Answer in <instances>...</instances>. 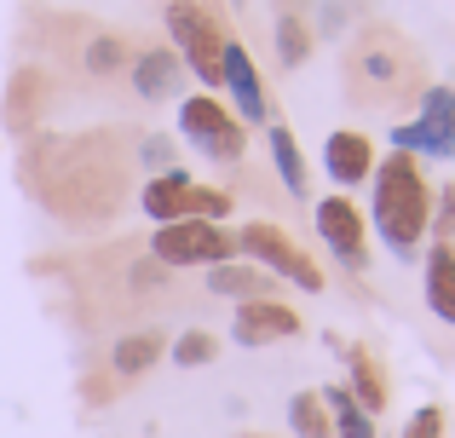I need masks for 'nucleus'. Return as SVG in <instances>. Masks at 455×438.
I'll use <instances>...</instances> for the list:
<instances>
[{
    "instance_id": "1",
    "label": "nucleus",
    "mask_w": 455,
    "mask_h": 438,
    "mask_svg": "<svg viewBox=\"0 0 455 438\" xmlns=\"http://www.w3.org/2000/svg\"><path fill=\"white\" fill-rule=\"evenodd\" d=\"M369 236L387 248L398 266H421V248L433 243V179L427 162L387 150L369 173Z\"/></svg>"
},
{
    "instance_id": "2",
    "label": "nucleus",
    "mask_w": 455,
    "mask_h": 438,
    "mask_svg": "<svg viewBox=\"0 0 455 438\" xmlns=\"http://www.w3.org/2000/svg\"><path fill=\"white\" fill-rule=\"evenodd\" d=\"M179 139L213 168H236L248 150V127L231 115V104L220 92H185L179 99Z\"/></svg>"
},
{
    "instance_id": "3",
    "label": "nucleus",
    "mask_w": 455,
    "mask_h": 438,
    "mask_svg": "<svg viewBox=\"0 0 455 438\" xmlns=\"http://www.w3.org/2000/svg\"><path fill=\"white\" fill-rule=\"evenodd\" d=\"M236 259L259 266L266 277H277V283H294L300 294H323V289H329V271H317V259H311L306 248H294L289 231L271 225V219L236 225Z\"/></svg>"
},
{
    "instance_id": "4",
    "label": "nucleus",
    "mask_w": 455,
    "mask_h": 438,
    "mask_svg": "<svg viewBox=\"0 0 455 438\" xmlns=\"http://www.w3.org/2000/svg\"><path fill=\"white\" fill-rule=\"evenodd\" d=\"M162 23H167V35H173L179 64H185L190 76L213 92V87H220V76H225V41H231V35L220 29V18H213L202 0H167Z\"/></svg>"
},
{
    "instance_id": "5",
    "label": "nucleus",
    "mask_w": 455,
    "mask_h": 438,
    "mask_svg": "<svg viewBox=\"0 0 455 438\" xmlns=\"http://www.w3.org/2000/svg\"><path fill=\"white\" fill-rule=\"evenodd\" d=\"M387 150H403L415 162H455V87L427 81L415 115L387 133Z\"/></svg>"
},
{
    "instance_id": "6",
    "label": "nucleus",
    "mask_w": 455,
    "mask_h": 438,
    "mask_svg": "<svg viewBox=\"0 0 455 438\" xmlns=\"http://www.w3.org/2000/svg\"><path fill=\"white\" fill-rule=\"evenodd\" d=\"M150 259L162 271H208L236 259V231L213 219H173V225H156L150 231Z\"/></svg>"
},
{
    "instance_id": "7",
    "label": "nucleus",
    "mask_w": 455,
    "mask_h": 438,
    "mask_svg": "<svg viewBox=\"0 0 455 438\" xmlns=\"http://www.w3.org/2000/svg\"><path fill=\"white\" fill-rule=\"evenodd\" d=\"M311 225H317V243L329 248L334 266L352 271V277H363L369 259H375V236H369L363 208H357L346 191H329V196H317V208H311Z\"/></svg>"
},
{
    "instance_id": "8",
    "label": "nucleus",
    "mask_w": 455,
    "mask_h": 438,
    "mask_svg": "<svg viewBox=\"0 0 455 438\" xmlns=\"http://www.w3.org/2000/svg\"><path fill=\"white\" fill-rule=\"evenodd\" d=\"M346 69H352V81H357L352 92L369 87V99H398L403 81H410V52L398 46V35L369 29L363 41L352 46V64H346Z\"/></svg>"
},
{
    "instance_id": "9",
    "label": "nucleus",
    "mask_w": 455,
    "mask_h": 438,
    "mask_svg": "<svg viewBox=\"0 0 455 438\" xmlns=\"http://www.w3.org/2000/svg\"><path fill=\"white\" fill-rule=\"evenodd\" d=\"M220 92H225V104H231V115L243 127H259L266 133L271 122H277V110H271V99H266V81H259V69H254V58H248V46L236 41H225V76H220Z\"/></svg>"
},
{
    "instance_id": "10",
    "label": "nucleus",
    "mask_w": 455,
    "mask_h": 438,
    "mask_svg": "<svg viewBox=\"0 0 455 438\" xmlns=\"http://www.w3.org/2000/svg\"><path fill=\"white\" fill-rule=\"evenodd\" d=\"M317 162H323V179H329L334 191H346V196L363 191L369 173H375V162H380L375 133H363V127H334V133L323 139Z\"/></svg>"
},
{
    "instance_id": "11",
    "label": "nucleus",
    "mask_w": 455,
    "mask_h": 438,
    "mask_svg": "<svg viewBox=\"0 0 455 438\" xmlns=\"http://www.w3.org/2000/svg\"><path fill=\"white\" fill-rule=\"evenodd\" d=\"M306 329L300 306H289L283 294H266V300H243L231 317V346H277V340H294Z\"/></svg>"
},
{
    "instance_id": "12",
    "label": "nucleus",
    "mask_w": 455,
    "mask_h": 438,
    "mask_svg": "<svg viewBox=\"0 0 455 438\" xmlns=\"http://www.w3.org/2000/svg\"><path fill=\"white\" fill-rule=\"evenodd\" d=\"M139 214L150 225H173V219H196V173L190 168H162L139 185Z\"/></svg>"
},
{
    "instance_id": "13",
    "label": "nucleus",
    "mask_w": 455,
    "mask_h": 438,
    "mask_svg": "<svg viewBox=\"0 0 455 438\" xmlns=\"http://www.w3.org/2000/svg\"><path fill=\"white\" fill-rule=\"evenodd\" d=\"M179 76H185V64H179L173 46H145V52H133V64H127V81H133V92L145 104H162L179 92Z\"/></svg>"
},
{
    "instance_id": "14",
    "label": "nucleus",
    "mask_w": 455,
    "mask_h": 438,
    "mask_svg": "<svg viewBox=\"0 0 455 438\" xmlns=\"http://www.w3.org/2000/svg\"><path fill=\"white\" fill-rule=\"evenodd\" d=\"M421 294H427V312L455 329V243L421 248Z\"/></svg>"
},
{
    "instance_id": "15",
    "label": "nucleus",
    "mask_w": 455,
    "mask_h": 438,
    "mask_svg": "<svg viewBox=\"0 0 455 438\" xmlns=\"http://www.w3.org/2000/svg\"><path fill=\"white\" fill-rule=\"evenodd\" d=\"M266 156H271V179H277L294 203H306V196H311V168H306V150L294 145L289 122H271L266 127Z\"/></svg>"
},
{
    "instance_id": "16",
    "label": "nucleus",
    "mask_w": 455,
    "mask_h": 438,
    "mask_svg": "<svg viewBox=\"0 0 455 438\" xmlns=\"http://www.w3.org/2000/svg\"><path fill=\"white\" fill-rule=\"evenodd\" d=\"M340 358H346V393L363 404V416H380L387 410V375H380V363H375V352L369 346H340Z\"/></svg>"
},
{
    "instance_id": "17",
    "label": "nucleus",
    "mask_w": 455,
    "mask_h": 438,
    "mask_svg": "<svg viewBox=\"0 0 455 438\" xmlns=\"http://www.w3.org/2000/svg\"><path fill=\"white\" fill-rule=\"evenodd\" d=\"M208 294H220V300H266V294H277V277H266L259 266H248V259H225V266H208Z\"/></svg>"
},
{
    "instance_id": "18",
    "label": "nucleus",
    "mask_w": 455,
    "mask_h": 438,
    "mask_svg": "<svg viewBox=\"0 0 455 438\" xmlns=\"http://www.w3.org/2000/svg\"><path fill=\"white\" fill-rule=\"evenodd\" d=\"M162 358H167V335H162V329H133V335H122V340L110 346V370L122 375V381L150 375Z\"/></svg>"
},
{
    "instance_id": "19",
    "label": "nucleus",
    "mask_w": 455,
    "mask_h": 438,
    "mask_svg": "<svg viewBox=\"0 0 455 438\" xmlns=\"http://www.w3.org/2000/svg\"><path fill=\"white\" fill-rule=\"evenodd\" d=\"M271 41H277V64L283 69H300L306 58H311V46H317V35H311V23L300 18V12H277Z\"/></svg>"
},
{
    "instance_id": "20",
    "label": "nucleus",
    "mask_w": 455,
    "mask_h": 438,
    "mask_svg": "<svg viewBox=\"0 0 455 438\" xmlns=\"http://www.w3.org/2000/svg\"><path fill=\"white\" fill-rule=\"evenodd\" d=\"M323 404H329V427L334 438H375V416H363V404H357L346 386H317Z\"/></svg>"
},
{
    "instance_id": "21",
    "label": "nucleus",
    "mask_w": 455,
    "mask_h": 438,
    "mask_svg": "<svg viewBox=\"0 0 455 438\" xmlns=\"http://www.w3.org/2000/svg\"><path fill=\"white\" fill-rule=\"evenodd\" d=\"M289 433H294V438H334V427H329V404H323L317 386H306V393L289 398Z\"/></svg>"
},
{
    "instance_id": "22",
    "label": "nucleus",
    "mask_w": 455,
    "mask_h": 438,
    "mask_svg": "<svg viewBox=\"0 0 455 438\" xmlns=\"http://www.w3.org/2000/svg\"><path fill=\"white\" fill-rule=\"evenodd\" d=\"M167 358H173L179 370H208V363L220 358V335H213V329H179V335L167 340Z\"/></svg>"
},
{
    "instance_id": "23",
    "label": "nucleus",
    "mask_w": 455,
    "mask_h": 438,
    "mask_svg": "<svg viewBox=\"0 0 455 438\" xmlns=\"http://www.w3.org/2000/svg\"><path fill=\"white\" fill-rule=\"evenodd\" d=\"M133 64V46L122 41V35H99V41H87V69L92 76H116V69Z\"/></svg>"
},
{
    "instance_id": "24",
    "label": "nucleus",
    "mask_w": 455,
    "mask_h": 438,
    "mask_svg": "<svg viewBox=\"0 0 455 438\" xmlns=\"http://www.w3.org/2000/svg\"><path fill=\"white\" fill-rule=\"evenodd\" d=\"M433 243H455V179L433 191Z\"/></svg>"
},
{
    "instance_id": "25",
    "label": "nucleus",
    "mask_w": 455,
    "mask_h": 438,
    "mask_svg": "<svg viewBox=\"0 0 455 438\" xmlns=\"http://www.w3.org/2000/svg\"><path fill=\"white\" fill-rule=\"evenodd\" d=\"M398 438H444V410H438V404H421L410 421H403Z\"/></svg>"
},
{
    "instance_id": "26",
    "label": "nucleus",
    "mask_w": 455,
    "mask_h": 438,
    "mask_svg": "<svg viewBox=\"0 0 455 438\" xmlns=\"http://www.w3.org/2000/svg\"><path fill=\"white\" fill-rule=\"evenodd\" d=\"M231 6H243V0H231Z\"/></svg>"
}]
</instances>
